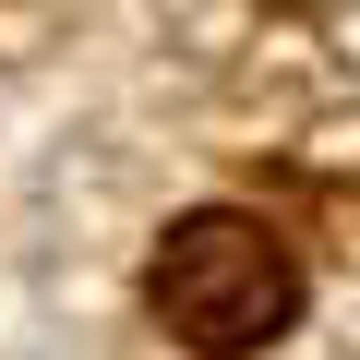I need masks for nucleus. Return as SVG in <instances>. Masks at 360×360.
I'll return each mask as SVG.
<instances>
[{
	"label": "nucleus",
	"mask_w": 360,
	"mask_h": 360,
	"mask_svg": "<svg viewBox=\"0 0 360 360\" xmlns=\"http://www.w3.org/2000/svg\"><path fill=\"white\" fill-rule=\"evenodd\" d=\"M144 300H156V324H168L180 348L240 360V348H264V336H288V324H300V252H288L264 217L205 205V217H180V229L156 240Z\"/></svg>",
	"instance_id": "1"
}]
</instances>
